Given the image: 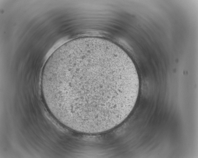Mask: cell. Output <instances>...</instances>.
Listing matches in <instances>:
<instances>
[{
	"label": "cell",
	"mask_w": 198,
	"mask_h": 158,
	"mask_svg": "<svg viewBox=\"0 0 198 158\" xmlns=\"http://www.w3.org/2000/svg\"><path fill=\"white\" fill-rule=\"evenodd\" d=\"M41 87L47 107L58 120L75 131L95 134L127 118L137 100L139 80L132 61L117 45L81 37L50 56Z\"/></svg>",
	"instance_id": "cell-1"
}]
</instances>
